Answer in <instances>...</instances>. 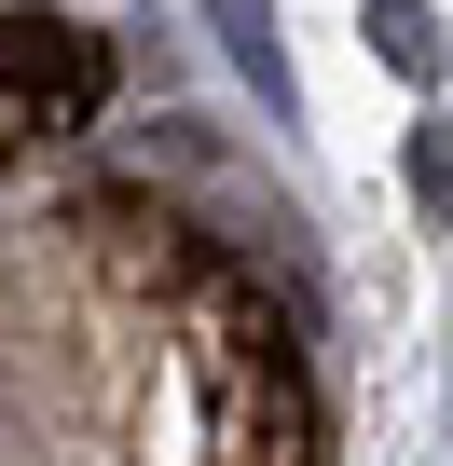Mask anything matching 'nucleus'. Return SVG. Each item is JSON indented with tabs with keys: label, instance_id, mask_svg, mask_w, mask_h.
Here are the masks:
<instances>
[{
	"label": "nucleus",
	"instance_id": "nucleus-3",
	"mask_svg": "<svg viewBox=\"0 0 453 466\" xmlns=\"http://www.w3.org/2000/svg\"><path fill=\"white\" fill-rule=\"evenodd\" d=\"M220 42L248 56V83H262V110H289V56H275V28H262V15H220Z\"/></svg>",
	"mask_w": 453,
	"mask_h": 466
},
{
	"label": "nucleus",
	"instance_id": "nucleus-1",
	"mask_svg": "<svg viewBox=\"0 0 453 466\" xmlns=\"http://www.w3.org/2000/svg\"><path fill=\"white\" fill-rule=\"evenodd\" d=\"M110 110V42L83 15H0V137H69Z\"/></svg>",
	"mask_w": 453,
	"mask_h": 466
},
{
	"label": "nucleus",
	"instance_id": "nucleus-2",
	"mask_svg": "<svg viewBox=\"0 0 453 466\" xmlns=\"http://www.w3.org/2000/svg\"><path fill=\"white\" fill-rule=\"evenodd\" d=\"M357 28H371V56H385L398 83H439V15H426V0H371Z\"/></svg>",
	"mask_w": 453,
	"mask_h": 466
},
{
	"label": "nucleus",
	"instance_id": "nucleus-4",
	"mask_svg": "<svg viewBox=\"0 0 453 466\" xmlns=\"http://www.w3.org/2000/svg\"><path fill=\"white\" fill-rule=\"evenodd\" d=\"M412 192L453 219V124H412Z\"/></svg>",
	"mask_w": 453,
	"mask_h": 466
}]
</instances>
